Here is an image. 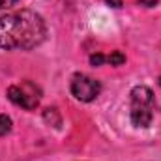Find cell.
<instances>
[{"mask_svg":"<svg viewBox=\"0 0 161 161\" xmlns=\"http://www.w3.org/2000/svg\"><path fill=\"white\" fill-rule=\"evenodd\" d=\"M19 0H0V8L2 9H6V8H11V6H15Z\"/></svg>","mask_w":161,"mask_h":161,"instance_id":"30bf717a","label":"cell"},{"mask_svg":"<svg viewBox=\"0 0 161 161\" xmlns=\"http://www.w3.org/2000/svg\"><path fill=\"white\" fill-rule=\"evenodd\" d=\"M8 97H9L11 103L23 107V109H26V111H32V109H36V107L40 105L41 92L34 82L26 80V82H23V84L9 86V88H8Z\"/></svg>","mask_w":161,"mask_h":161,"instance_id":"7a4b0ae2","label":"cell"},{"mask_svg":"<svg viewBox=\"0 0 161 161\" xmlns=\"http://www.w3.org/2000/svg\"><path fill=\"white\" fill-rule=\"evenodd\" d=\"M11 131V118L6 114H0V135H6Z\"/></svg>","mask_w":161,"mask_h":161,"instance_id":"ba28073f","label":"cell"},{"mask_svg":"<svg viewBox=\"0 0 161 161\" xmlns=\"http://www.w3.org/2000/svg\"><path fill=\"white\" fill-rule=\"evenodd\" d=\"M131 103L133 105H144L152 107L154 105V92L148 86H135L131 90Z\"/></svg>","mask_w":161,"mask_h":161,"instance_id":"5b68a950","label":"cell"},{"mask_svg":"<svg viewBox=\"0 0 161 161\" xmlns=\"http://www.w3.org/2000/svg\"><path fill=\"white\" fill-rule=\"evenodd\" d=\"M43 118H45V122H51V125H60V114H58V111L53 107H49V109H45V113H43Z\"/></svg>","mask_w":161,"mask_h":161,"instance_id":"8992f818","label":"cell"},{"mask_svg":"<svg viewBox=\"0 0 161 161\" xmlns=\"http://www.w3.org/2000/svg\"><path fill=\"white\" fill-rule=\"evenodd\" d=\"M103 62H107V56H103V54H99V53H96V54L90 56V64H92V66H101Z\"/></svg>","mask_w":161,"mask_h":161,"instance_id":"9c48e42d","label":"cell"},{"mask_svg":"<svg viewBox=\"0 0 161 161\" xmlns=\"http://www.w3.org/2000/svg\"><path fill=\"white\" fill-rule=\"evenodd\" d=\"M107 62H111V66H122L125 62V56L122 54L120 51H113L109 56H107Z\"/></svg>","mask_w":161,"mask_h":161,"instance_id":"52a82bcc","label":"cell"},{"mask_svg":"<svg viewBox=\"0 0 161 161\" xmlns=\"http://www.w3.org/2000/svg\"><path fill=\"white\" fill-rule=\"evenodd\" d=\"M113 8H122V0H107Z\"/></svg>","mask_w":161,"mask_h":161,"instance_id":"7c38bea8","label":"cell"},{"mask_svg":"<svg viewBox=\"0 0 161 161\" xmlns=\"http://www.w3.org/2000/svg\"><path fill=\"white\" fill-rule=\"evenodd\" d=\"M142 6H146V8H154L156 4H158V0H139Z\"/></svg>","mask_w":161,"mask_h":161,"instance_id":"8fae6325","label":"cell"},{"mask_svg":"<svg viewBox=\"0 0 161 161\" xmlns=\"http://www.w3.org/2000/svg\"><path fill=\"white\" fill-rule=\"evenodd\" d=\"M131 122L137 127H148L152 124V107L131 105Z\"/></svg>","mask_w":161,"mask_h":161,"instance_id":"277c9868","label":"cell"},{"mask_svg":"<svg viewBox=\"0 0 161 161\" xmlns=\"http://www.w3.org/2000/svg\"><path fill=\"white\" fill-rule=\"evenodd\" d=\"M101 92V84L96 79L84 75V73H77L71 79V94L79 99V101H94Z\"/></svg>","mask_w":161,"mask_h":161,"instance_id":"3957f363","label":"cell"},{"mask_svg":"<svg viewBox=\"0 0 161 161\" xmlns=\"http://www.w3.org/2000/svg\"><path fill=\"white\" fill-rule=\"evenodd\" d=\"M47 36V26L40 13L21 9L0 17V49H34Z\"/></svg>","mask_w":161,"mask_h":161,"instance_id":"6da1fadb","label":"cell"},{"mask_svg":"<svg viewBox=\"0 0 161 161\" xmlns=\"http://www.w3.org/2000/svg\"><path fill=\"white\" fill-rule=\"evenodd\" d=\"M158 82H159V86H161V77H159V80H158Z\"/></svg>","mask_w":161,"mask_h":161,"instance_id":"4fadbf2b","label":"cell"}]
</instances>
